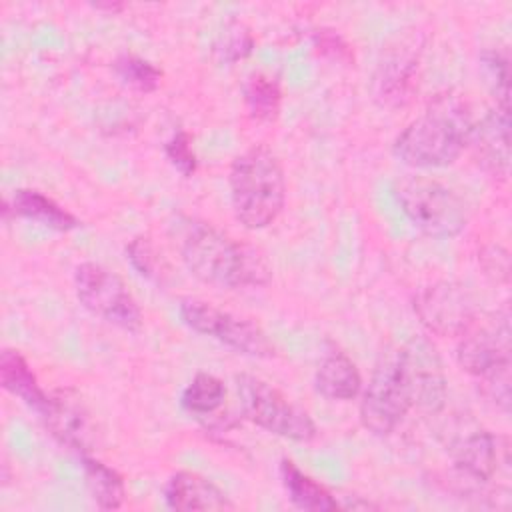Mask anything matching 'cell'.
I'll return each instance as SVG.
<instances>
[{
	"mask_svg": "<svg viewBox=\"0 0 512 512\" xmlns=\"http://www.w3.org/2000/svg\"><path fill=\"white\" fill-rule=\"evenodd\" d=\"M230 200L236 220L248 230L270 226L286 202V178L280 160L266 146H252L234 158Z\"/></svg>",
	"mask_w": 512,
	"mask_h": 512,
	"instance_id": "2",
	"label": "cell"
},
{
	"mask_svg": "<svg viewBox=\"0 0 512 512\" xmlns=\"http://www.w3.org/2000/svg\"><path fill=\"white\" fill-rule=\"evenodd\" d=\"M10 206L16 216L38 222L56 232H70L80 226V220L72 212L64 210L58 202H54L50 196L42 194L40 190H32V188L16 190Z\"/></svg>",
	"mask_w": 512,
	"mask_h": 512,
	"instance_id": "19",
	"label": "cell"
},
{
	"mask_svg": "<svg viewBox=\"0 0 512 512\" xmlns=\"http://www.w3.org/2000/svg\"><path fill=\"white\" fill-rule=\"evenodd\" d=\"M280 478L290 502L296 508L310 512H330L338 508L336 498L288 458L280 462Z\"/></svg>",
	"mask_w": 512,
	"mask_h": 512,
	"instance_id": "20",
	"label": "cell"
},
{
	"mask_svg": "<svg viewBox=\"0 0 512 512\" xmlns=\"http://www.w3.org/2000/svg\"><path fill=\"white\" fill-rule=\"evenodd\" d=\"M456 362L480 380L510 370V322L508 314H496L488 322L472 326L460 334Z\"/></svg>",
	"mask_w": 512,
	"mask_h": 512,
	"instance_id": "9",
	"label": "cell"
},
{
	"mask_svg": "<svg viewBox=\"0 0 512 512\" xmlns=\"http://www.w3.org/2000/svg\"><path fill=\"white\" fill-rule=\"evenodd\" d=\"M244 102L254 120L270 122L280 112V84L264 72H254L244 84Z\"/></svg>",
	"mask_w": 512,
	"mask_h": 512,
	"instance_id": "22",
	"label": "cell"
},
{
	"mask_svg": "<svg viewBox=\"0 0 512 512\" xmlns=\"http://www.w3.org/2000/svg\"><path fill=\"white\" fill-rule=\"evenodd\" d=\"M454 468L468 480L490 482L502 468H508V444L488 430H474L452 442Z\"/></svg>",
	"mask_w": 512,
	"mask_h": 512,
	"instance_id": "13",
	"label": "cell"
},
{
	"mask_svg": "<svg viewBox=\"0 0 512 512\" xmlns=\"http://www.w3.org/2000/svg\"><path fill=\"white\" fill-rule=\"evenodd\" d=\"M470 126V118L456 102L440 100L398 134L394 154L412 168L450 166L462 154Z\"/></svg>",
	"mask_w": 512,
	"mask_h": 512,
	"instance_id": "3",
	"label": "cell"
},
{
	"mask_svg": "<svg viewBox=\"0 0 512 512\" xmlns=\"http://www.w3.org/2000/svg\"><path fill=\"white\" fill-rule=\"evenodd\" d=\"M314 44L318 46V50L322 54H330L336 60H344L350 56V50L346 46V42L332 30H318L314 34Z\"/></svg>",
	"mask_w": 512,
	"mask_h": 512,
	"instance_id": "29",
	"label": "cell"
},
{
	"mask_svg": "<svg viewBox=\"0 0 512 512\" xmlns=\"http://www.w3.org/2000/svg\"><path fill=\"white\" fill-rule=\"evenodd\" d=\"M414 312L438 336H460L476 320L472 294L454 280H440L422 288L414 298Z\"/></svg>",
	"mask_w": 512,
	"mask_h": 512,
	"instance_id": "10",
	"label": "cell"
},
{
	"mask_svg": "<svg viewBox=\"0 0 512 512\" xmlns=\"http://www.w3.org/2000/svg\"><path fill=\"white\" fill-rule=\"evenodd\" d=\"M80 304L94 316L128 332L142 328V310L124 280L98 262H82L74 272Z\"/></svg>",
	"mask_w": 512,
	"mask_h": 512,
	"instance_id": "7",
	"label": "cell"
},
{
	"mask_svg": "<svg viewBox=\"0 0 512 512\" xmlns=\"http://www.w3.org/2000/svg\"><path fill=\"white\" fill-rule=\"evenodd\" d=\"M0 382H2V388L6 392L20 398L36 414H40L44 410L50 394H46L40 388L32 368L28 366L26 358L18 350H12V348L2 350V354H0Z\"/></svg>",
	"mask_w": 512,
	"mask_h": 512,
	"instance_id": "18",
	"label": "cell"
},
{
	"mask_svg": "<svg viewBox=\"0 0 512 512\" xmlns=\"http://www.w3.org/2000/svg\"><path fill=\"white\" fill-rule=\"evenodd\" d=\"M164 154L170 160V164L184 176L190 178L196 168V154L192 150V138L186 130H178L166 144H164Z\"/></svg>",
	"mask_w": 512,
	"mask_h": 512,
	"instance_id": "27",
	"label": "cell"
},
{
	"mask_svg": "<svg viewBox=\"0 0 512 512\" xmlns=\"http://www.w3.org/2000/svg\"><path fill=\"white\" fill-rule=\"evenodd\" d=\"M466 146H472L478 164L494 176H506L510 168V114L492 110L478 122H472Z\"/></svg>",
	"mask_w": 512,
	"mask_h": 512,
	"instance_id": "14",
	"label": "cell"
},
{
	"mask_svg": "<svg viewBox=\"0 0 512 512\" xmlns=\"http://www.w3.org/2000/svg\"><path fill=\"white\" fill-rule=\"evenodd\" d=\"M314 386L328 400H352L362 390V376L346 352L332 348L316 368Z\"/></svg>",
	"mask_w": 512,
	"mask_h": 512,
	"instance_id": "16",
	"label": "cell"
},
{
	"mask_svg": "<svg viewBox=\"0 0 512 512\" xmlns=\"http://www.w3.org/2000/svg\"><path fill=\"white\" fill-rule=\"evenodd\" d=\"M236 392L242 414L266 432L294 442H310L316 436L310 414L270 382L252 374H238Z\"/></svg>",
	"mask_w": 512,
	"mask_h": 512,
	"instance_id": "5",
	"label": "cell"
},
{
	"mask_svg": "<svg viewBox=\"0 0 512 512\" xmlns=\"http://www.w3.org/2000/svg\"><path fill=\"white\" fill-rule=\"evenodd\" d=\"M116 76L122 80V84L130 86L132 90L138 92H154L160 86L162 80V70L156 68L152 62L132 56V54H122L114 60L112 64Z\"/></svg>",
	"mask_w": 512,
	"mask_h": 512,
	"instance_id": "24",
	"label": "cell"
},
{
	"mask_svg": "<svg viewBox=\"0 0 512 512\" xmlns=\"http://www.w3.org/2000/svg\"><path fill=\"white\" fill-rule=\"evenodd\" d=\"M416 58L406 50H396L384 58L374 74L372 94L382 106H398L410 98L414 84Z\"/></svg>",
	"mask_w": 512,
	"mask_h": 512,
	"instance_id": "17",
	"label": "cell"
},
{
	"mask_svg": "<svg viewBox=\"0 0 512 512\" xmlns=\"http://www.w3.org/2000/svg\"><path fill=\"white\" fill-rule=\"evenodd\" d=\"M412 408L400 348L380 354L360 400V420L376 436H388Z\"/></svg>",
	"mask_w": 512,
	"mask_h": 512,
	"instance_id": "6",
	"label": "cell"
},
{
	"mask_svg": "<svg viewBox=\"0 0 512 512\" xmlns=\"http://www.w3.org/2000/svg\"><path fill=\"white\" fill-rule=\"evenodd\" d=\"M226 400V386L220 378L208 372H198L182 392V406L194 416L214 414Z\"/></svg>",
	"mask_w": 512,
	"mask_h": 512,
	"instance_id": "23",
	"label": "cell"
},
{
	"mask_svg": "<svg viewBox=\"0 0 512 512\" xmlns=\"http://www.w3.org/2000/svg\"><path fill=\"white\" fill-rule=\"evenodd\" d=\"M82 470H84L86 486H88L98 508L116 510L122 506V502L126 498V486H124L122 476L114 468L84 454Z\"/></svg>",
	"mask_w": 512,
	"mask_h": 512,
	"instance_id": "21",
	"label": "cell"
},
{
	"mask_svg": "<svg viewBox=\"0 0 512 512\" xmlns=\"http://www.w3.org/2000/svg\"><path fill=\"white\" fill-rule=\"evenodd\" d=\"M480 66H482V74L486 78L488 88L492 90L498 108L500 110H508V80H510V66H508V58L498 52V50H484L480 54Z\"/></svg>",
	"mask_w": 512,
	"mask_h": 512,
	"instance_id": "26",
	"label": "cell"
},
{
	"mask_svg": "<svg viewBox=\"0 0 512 512\" xmlns=\"http://www.w3.org/2000/svg\"><path fill=\"white\" fill-rule=\"evenodd\" d=\"M178 248L190 274L212 286H266L272 278V270L258 250L230 238L208 222L186 220Z\"/></svg>",
	"mask_w": 512,
	"mask_h": 512,
	"instance_id": "1",
	"label": "cell"
},
{
	"mask_svg": "<svg viewBox=\"0 0 512 512\" xmlns=\"http://www.w3.org/2000/svg\"><path fill=\"white\" fill-rule=\"evenodd\" d=\"M394 196L406 218L426 236L454 238L468 224L462 198L432 178L404 176L396 180Z\"/></svg>",
	"mask_w": 512,
	"mask_h": 512,
	"instance_id": "4",
	"label": "cell"
},
{
	"mask_svg": "<svg viewBox=\"0 0 512 512\" xmlns=\"http://www.w3.org/2000/svg\"><path fill=\"white\" fill-rule=\"evenodd\" d=\"M402 364L412 396V408L434 414L446 402V374L434 344L424 336H414L400 346Z\"/></svg>",
	"mask_w": 512,
	"mask_h": 512,
	"instance_id": "11",
	"label": "cell"
},
{
	"mask_svg": "<svg viewBox=\"0 0 512 512\" xmlns=\"http://www.w3.org/2000/svg\"><path fill=\"white\" fill-rule=\"evenodd\" d=\"M168 508L180 512L192 510H232L234 502L228 494L202 474L180 470L170 476L164 488Z\"/></svg>",
	"mask_w": 512,
	"mask_h": 512,
	"instance_id": "15",
	"label": "cell"
},
{
	"mask_svg": "<svg viewBox=\"0 0 512 512\" xmlns=\"http://www.w3.org/2000/svg\"><path fill=\"white\" fill-rule=\"evenodd\" d=\"M254 48V36L248 26L242 22H230L224 26L220 32L216 44H214V54L218 56L220 62L234 64L242 58H246Z\"/></svg>",
	"mask_w": 512,
	"mask_h": 512,
	"instance_id": "25",
	"label": "cell"
},
{
	"mask_svg": "<svg viewBox=\"0 0 512 512\" xmlns=\"http://www.w3.org/2000/svg\"><path fill=\"white\" fill-rule=\"evenodd\" d=\"M126 258L130 262V266L142 276V278H156V264H158V258H156V252H154V246L150 244L148 238L144 236H136L128 242L126 246Z\"/></svg>",
	"mask_w": 512,
	"mask_h": 512,
	"instance_id": "28",
	"label": "cell"
},
{
	"mask_svg": "<svg viewBox=\"0 0 512 512\" xmlns=\"http://www.w3.org/2000/svg\"><path fill=\"white\" fill-rule=\"evenodd\" d=\"M96 10H108V12H118L122 10V4L120 2H96L94 4Z\"/></svg>",
	"mask_w": 512,
	"mask_h": 512,
	"instance_id": "30",
	"label": "cell"
},
{
	"mask_svg": "<svg viewBox=\"0 0 512 512\" xmlns=\"http://www.w3.org/2000/svg\"><path fill=\"white\" fill-rule=\"evenodd\" d=\"M178 312L188 328L222 342L238 354L250 358H272L276 354L274 344L258 324L220 310L210 302L186 298L180 302Z\"/></svg>",
	"mask_w": 512,
	"mask_h": 512,
	"instance_id": "8",
	"label": "cell"
},
{
	"mask_svg": "<svg viewBox=\"0 0 512 512\" xmlns=\"http://www.w3.org/2000/svg\"><path fill=\"white\" fill-rule=\"evenodd\" d=\"M38 416L62 446H68L82 456L98 446V426L92 412L74 390L66 388L52 392Z\"/></svg>",
	"mask_w": 512,
	"mask_h": 512,
	"instance_id": "12",
	"label": "cell"
}]
</instances>
